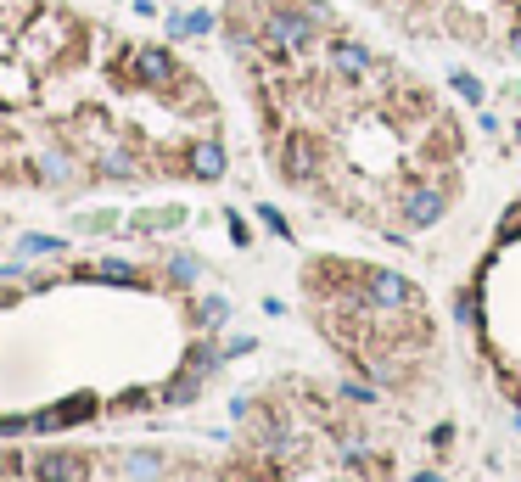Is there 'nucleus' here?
<instances>
[{
	"label": "nucleus",
	"mask_w": 521,
	"mask_h": 482,
	"mask_svg": "<svg viewBox=\"0 0 521 482\" xmlns=\"http://www.w3.org/2000/svg\"><path fill=\"white\" fill-rule=\"evenodd\" d=\"M320 29H325V0H264V17H258V45L275 51V57H303L320 45Z\"/></svg>",
	"instance_id": "f257e3e1"
},
{
	"label": "nucleus",
	"mask_w": 521,
	"mask_h": 482,
	"mask_svg": "<svg viewBox=\"0 0 521 482\" xmlns=\"http://www.w3.org/2000/svg\"><path fill=\"white\" fill-rule=\"evenodd\" d=\"M415 286L404 281V275H393V270H359V303L365 309H376V314H404V309H415Z\"/></svg>",
	"instance_id": "f03ea898"
},
{
	"label": "nucleus",
	"mask_w": 521,
	"mask_h": 482,
	"mask_svg": "<svg viewBox=\"0 0 521 482\" xmlns=\"http://www.w3.org/2000/svg\"><path fill=\"white\" fill-rule=\"evenodd\" d=\"M449 213V185H432V180H415L398 197V219H404L409 230H432L437 219Z\"/></svg>",
	"instance_id": "7ed1b4c3"
},
{
	"label": "nucleus",
	"mask_w": 521,
	"mask_h": 482,
	"mask_svg": "<svg viewBox=\"0 0 521 482\" xmlns=\"http://www.w3.org/2000/svg\"><path fill=\"white\" fill-rule=\"evenodd\" d=\"M314 174H320V141H314V135H286L281 180L286 185H314Z\"/></svg>",
	"instance_id": "20e7f679"
},
{
	"label": "nucleus",
	"mask_w": 521,
	"mask_h": 482,
	"mask_svg": "<svg viewBox=\"0 0 521 482\" xmlns=\"http://www.w3.org/2000/svg\"><path fill=\"white\" fill-rule=\"evenodd\" d=\"M325 62H331V73H342V79H370V73H376L370 45L348 40V34H331V40H325Z\"/></svg>",
	"instance_id": "39448f33"
},
{
	"label": "nucleus",
	"mask_w": 521,
	"mask_h": 482,
	"mask_svg": "<svg viewBox=\"0 0 521 482\" xmlns=\"http://www.w3.org/2000/svg\"><path fill=\"white\" fill-rule=\"evenodd\" d=\"M96 410H101L96 393H73V398H62V404H51V410L34 415V432H68V426H85Z\"/></svg>",
	"instance_id": "423d86ee"
},
{
	"label": "nucleus",
	"mask_w": 521,
	"mask_h": 482,
	"mask_svg": "<svg viewBox=\"0 0 521 482\" xmlns=\"http://www.w3.org/2000/svg\"><path fill=\"white\" fill-rule=\"evenodd\" d=\"M135 79H141L146 90H169L174 79H180V62H174V51H163V45H135Z\"/></svg>",
	"instance_id": "0eeeda50"
},
{
	"label": "nucleus",
	"mask_w": 521,
	"mask_h": 482,
	"mask_svg": "<svg viewBox=\"0 0 521 482\" xmlns=\"http://www.w3.org/2000/svg\"><path fill=\"white\" fill-rule=\"evenodd\" d=\"M85 454H73V449H45V454H34V482H85Z\"/></svg>",
	"instance_id": "6e6552de"
},
{
	"label": "nucleus",
	"mask_w": 521,
	"mask_h": 482,
	"mask_svg": "<svg viewBox=\"0 0 521 482\" xmlns=\"http://www.w3.org/2000/svg\"><path fill=\"white\" fill-rule=\"evenodd\" d=\"M118 477L124 482H163L169 477V454L163 449H124L118 454Z\"/></svg>",
	"instance_id": "1a4fd4ad"
},
{
	"label": "nucleus",
	"mask_w": 521,
	"mask_h": 482,
	"mask_svg": "<svg viewBox=\"0 0 521 482\" xmlns=\"http://www.w3.org/2000/svg\"><path fill=\"white\" fill-rule=\"evenodd\" d=\"M73 281H113V286H146V275L135 270V264H124V258H96V264H79V270H73Z\"/></svg>",
	"instance_id": "9d476101"
},
{
	"label": "nucleus",
	"mask_w": 521,
	"mask_h": 482,
	"mask_svg": "<svg viewBox=\"0 0 521 482\" xmlns=\"http://www.w3.org/2000/svg\"><path fill=\"white\" fill-rule=\"evenodd\" d=\"M185 163H191L197 180H225V169H230V157H225V146H219V141H197L191 152H185Z\"/></svg>",
	"instance_id": "9b49d317"
},
{
	"label": "nucleus",
	"mask_w": 521,
	"mask_h": 482,
	"mask_svg": "<svg viewBox=\"0 0 521 482\" xmlns=\"http://www.w3.org/2000/svg\"><path fill=\"white\" fill-rule=\"evenodd\" d=\"M163 281H169V286H197L202 281V258L197 253H169V264H163Z\"/></svg>",
	"instance_id": "f8f14e48"
},
{
	"label": "nucleus",
	"mask_w": 521,
	"mask_h": 482,
	"mask_svg": "<svg viewBox=\"0 0 521 482\" xmlns=\"http://www.w3.org/2000/svg\"><path fill=\"white\" fill-rule=\"evenodd\" d=\"M17 253H23V264H29V258H57V253H68V241L45 236V230H29V236L17 241Z\"/></svg>",
	"instance_id": "ddd939ff"
},
{
	"label": "nucleus",
	"mask_w": 521,
	"mask_h": 482,
	"mask_svg": "<svg viewBox=\"0 0 521 482\" xmlns=\"http://www.w3.org/2000/svg\"><path fill=\"white\" fill-rule=\"evenodd\" d=\"M219 29V12H185V17H169V34L174 40H197V34Z\"/></svg>",
	"instance_id": "4468645a"
},
{
	"label": "nucleus",
	"mask_w": 521,
	"mask_h": 482,
	"mask_svg": "<svg viewBox=\"0 0 521 482\" xmlns=\"http://www.w3.org/2000/svg\"><path fill=\"white\" fill-rule=\"evenodd\" d=\"M202 382H208V376H202V370H191V365H185L180 376H174V382L163 387V404H191V398L202 393Z\"/></svg>",
	"instance_id": "2eb2a0df"
},
{
	"label": "nucleus",
	"mask_w": 521,
	"mask_h": 482,
	"mask_svg": "<svg viewBox=\"0 0 521 482\" xmlns=\"http://www.w3.org/2000/svg\"><path fill=\"white\" fill-rule=\"evenodd\" d=\"M185 365H191V370H202V376H213V370L225 365V348H213V337H202V342H191Z\"/></svg>",
	"instance_id": "dca6fc26"
},
{
	"label": "nucleus",
	"mask_w": 521,
	"mask_h": 482,
	"mask_svg": "<svg viewBox=\"0 0 521 482\" xmlns=\"http://www.w3.org/2000/svg\"><path fill=\"white\" fill-rule=\"evenodd\" d=\"M40 180H51V185H68V180H79V163H73L68 152H45V163H40Z\"/></svg>",
	"instance_id": "f3484780"
},
{
	"label": "nucleus",
	"mask_w": 521,
	"mask_h": 482,
	"mask_svg": "<svg viewBox=\"0 0 521 482\" xmlns=\"http://www.w3.org/2000/svg\"><path fill=\"white\" fill-rule=\"evenodd\" d=\"M191 320H197L202 331H219V326L230 320V303H225V298H202L197 309H191Z\"/></svg>",
	"instance_id": "a211bd4d"
},
{
	"label": "nucleus",
	"mask_w": 521,
	"mask_h": 482,
	"mask_svg": "<svg viewBox=\"0 0 521 482\" xmlns=\"http://www.w3.org/2000/svg\"><path fill=\"white\" fill-rule=\"evenodd\" d=\"M174 225H185V208H163V213H141L135 219V230H174Z\"/></svg>",
	"instance_id": "6ab92c4d"
},
{
	"label": "nucleus",
	"mask_w": 521,
	"mask_h": 482,
	"mask_svg": "<svg viewBox=\"0 0 521 482\" xmlns=\"http://www.w3.org/2000/svg\"><path fill=\"white\" fill-rule=\"evenodd\" d=\"M101 174H107V180H135V163H129L124 152H107L101 157Z\"/></svg>",
	"instance_id": "aec40b11"
},
{
	"label": "nucleus",
	"mask_w": 521,
	"mask_h": 482,
	"mask_svg": "<svg viewBox=\"0 0 521 482\" xmlns=\"http://www.w3.org/2000/svg\"><path fill=\"white\" fill-rule=\"evenodd\" d=\"M516 236H521V202H510V208H505V219H499V241L510 247Z\"/></svg>",
	"instance_id": "412c9836"
},
{
	"label": "nucleus",
	"mask_w": 521,
	"mask_h": 482,
	"mask_svg": "<svg viewBox=\"0 0 521 482\" xmlns=\"http://www.w3.org/2000/svg\"><path fill=\"white\" fill-rule=\"evenodd\" d=\"M34 432V415H0V438H23Z\"/></svg>",
	"instance_id": "4be33fe9"
},
{
	"label": "nucleus",
	"mask_w": 521,
	"mask_h": 482,
	"mask_svg": "<svg viewBox=\"0 0 521 482\" xmlns=\"http://www.w3.org/2000/svg\"><path fill=\"white\" fill-rule=\"evenodd\" d=\"M118 225V213H79L73 219V230H113Z\"/></svg>",
	"instance_id": "5701e85b"
},
{
	"label": "nucleus",
	"mask_w": 521,
	"mask_h": 482,
	"mask_svg": "<svg viewBox=\"0 0 521 482\" xmlns=\"http://www.w3.org/2000/svg\"><path fill=\"white\" fill-rule=\"evenodd\" d=\"M337 393L348 398V404H376V387H365V382H342Z\"/></svg>",
	"instance_id": "b1692460"
},
{
	"label": "nucleus",
	"mask_w": 521,
	"mask_h": 482,
	"mask_svg": "<svg viewBox=\"0 0 521 482\" xmlns=\"http://www.w3.org/2000/svg\"><path fill=\"white\" fill-rule=\"evenodd\" d=\"M454 90H460L465 101H482V85L471 79V73H454Z\"/></svg>",
	"instance_id": "393cba45"
},
{
	"label": "nucleus",
	"mask_w": 521,
	"mask_h": 482,
	"mask_svg": "<svg viewBox=\"0 0 521 482\" xmlns=\"http://www.w3.org/2000/svg\"><path fill=\"white\" fill-rule=\"evenodd\" d=\"M258 219H264V225L275 230V236H292V225H286V219H281L275 208H258Z\"/></svg>",
	"instance_id": "a878e982"
},
{
	"label": "nucleus",
	"mask_w": 521,
	"mask_h": 482,
	"mask_svg": "<svg viewBox=\"0 0 521 482\" xmlns=\"http://www.w3.org/2000/svg\"><path fill=\"white\" fill-rule=\"evenodd\" d=\"M247 348H253V337H230V342H225V359H241Z\"/></svg>",
	"instance_id": "bb28decb"
},
{
	"label": "nucleus",
	"mask_w": 521,
	"mask_h": 482,
	"mask_svg": "<svg viewBox=\"0 0 521 482\" xmlns=\"http://www.w3.org/2000/svg\"><path fill=\"white\" fill-rule=\"evenodd\" d=\"M510 57L521 62V23H516V29H510Z\"/></svg>",
	"instance_id": "cd10ccee"
},
{
	"label": "nucleus",
	"mask_w": 521,
	"mask_h": 482,
	"mask_svg": "<svg viewBox=\"0 0 521 482\" xmlns=\"http://www.w3.org/2000/svg\"><path fill=\"white\" fill-rule=\"evenodd\" d=\"M331 482H359V477H331Z\"/></svg>",
	"instance_id": "c85d7f7f"
},
{
	"label": "nucleus",
	"mask_w": 521,
	"mask_h": 482,
	"mask_svg": "<svg viewBox=\"0 0 521 482\" xmlns=\"http://www.w3.org/2000/svg\"><path fill=\"white\" fill-rule=\"evenodd\" d=\"M516 135H521V124H516Z\"/></svg>",
	"instance_id": "c756f323"
},
{
	"label": "nucleus",
	"mask_w": 521,
	"mask_h": 482,
	"mask_svg": "<svg viewBox=\"0 0 521 482\" xmlns=\"http://www.w3.org/2000/svg\"><path fill=\"white\" fill-rule=\"evenodd\" d=\"M309 6H314V0H309Z\"/></svg>",
	"instance_id": "7c9ffc66"
}]
</instances>
